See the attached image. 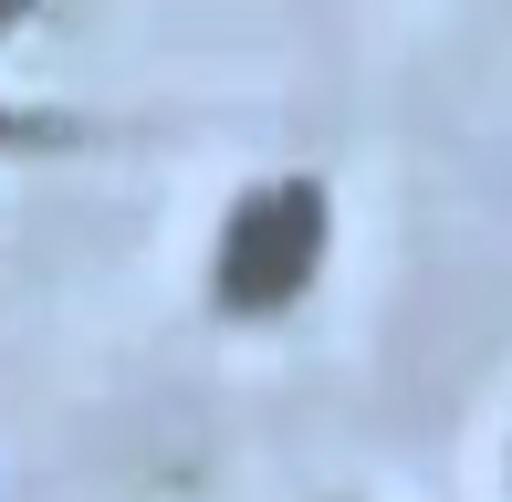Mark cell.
Here are the masks:
<instances>
[{"label":"cell","mask_w":512,"mask_h":502,"mask_svg":"<svg viewBox=\"0 0 512 502\" xmlns=\"http://www.w3.org/2000/svg\"><path fill=\"white\" fill-rule=\"evenodd\" d=\"M324 251H335V220H324V189L314 178H272L230 210L220 231V304L230 314H283L314 293Z\"/></svg>","instance_id":"6da1fadb"},{"label":"cell","mask_w":512,"mask_h":502,"mask_svg":"<svg viewBox=\"0 0 512 502\" xmlns=\"http://www.w3.org/2000/svg\"><path fill=\"white\" fill-rule=\"evenodd\" d=\"M0 136H11V126H0Z\"/></svg>","instance_id":"7a4b0ae2"}]
</instances>
